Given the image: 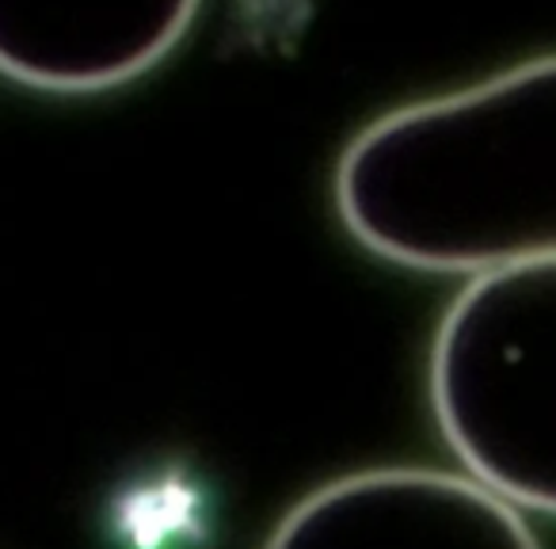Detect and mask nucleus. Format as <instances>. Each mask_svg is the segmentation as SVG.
<instances>
[{"mask_svg": "<svg viewBox=\"0 0 556 549\" xmlns=\"http://www.w3.org/2000/svg\"><path fill=\"white\" fill-rule=\"evenodd\" d=\"M340 222L408 271L556 255V54L370 123L336 169Z\"/></svg>", "mask_w": 556, "mask_h": 549, "instance_id": "obj_1", "label": "nucleus"}, {"mask_svg": "<svg viewBox=\"0 0 556 549\" xmlns=\"http://www.w3.org/2000/svg\"><path fill=\"white\" fill-rule=\"evenodd\" d=\"M202 0H0V77L54 96L130 85L184 42Z\"/></svg>", "mask_w": 556, "mask_h": 549, "instance_id": "obj_4", "label": "nucleus"}, {"mask_svg": "<svg viewBox=\"0 0 556 549\" xmlns=\"http://www.w3.org/2000/svg\"><path fill=\"white\" fill-rule=\"evenodd\" d=\"M431 409L472 481L556 519V255L457 290L434 328Z\"/></svg>", "mask_w": 556, "mask_h": 549, "instance_id": "obj_2", "label": "nucleus"}, {"mask_svg": "<svg viewBox=\"0 0 556 549\" xmlns=\"http://www.w3.org/2000/svg\"><path fill=\"white\" fill-rule=\"evenodd\" d=\"M263 549H541L515 503L469 473L386 465L313 488Z\"/></svg>", "mask_w": 556, "mask_h": 549, "instance_id": "obj_3", "label": "nucleus"}]
</instances>
